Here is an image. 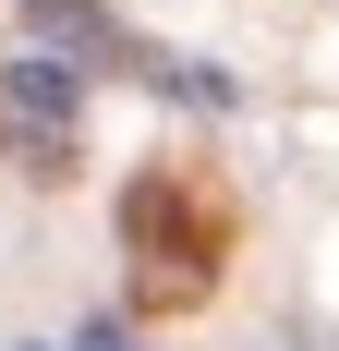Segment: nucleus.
Wrapping results in <instances>:
<instances>
[{
  "label": "nucleus",
  "instance_id": "obj_1",
  "mask_svg": "<svg viewBox=\"0 0 339 351\" xmlns=\"http://www.w3.org/2000/svg\"><path fill=\"white\" fill-rule=\"evenodd\" d=\"M121 254H134V303L145 315H194L206 291H218V267H231V194H218V170H194V158L134 170Z\"/></svg>",
  "mask_w": 339,
  "mask_h": 351
},
{
  "label": "nucleus",
  "instance_id": "obj_2",
  "mask_svg": "<svg viewBox=\"0 0 339 351\" xmlns=\"http://www.w3.org/2000/svg\"><path fill=\"white\" fill-rule=\"evenodd\" d=\"M0 134L25 145L36 170H61L73 158V73L36 49V61H0Z\"/></svg>",
  "mask_w": 339,
  "mask_h": 351
}]
</instances>
